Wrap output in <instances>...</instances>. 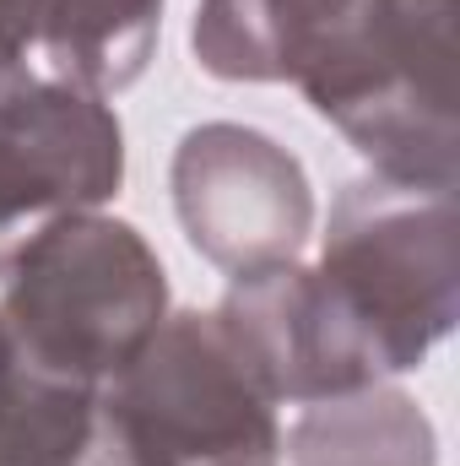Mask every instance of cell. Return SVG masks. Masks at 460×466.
Returning <instances> with one entry per match:
<instances>
[{"label":"cell","instance_id":"6da1fadb","mask_svg":"<svg viewBox=\"0 0 460 466\" xmlns=\"http://www.w3.org/2000/svg\"><path fill=\"white\" fill-rule=\"evenodd\" d=\"M293 87L379 179L455 190V0H346Z\"/></svg>","mask_w":460,"mask_h":466},{"label":"cell","instance_id":"7a4b0ae2","mask_svg":"<svg viewBox=\"0 0 460 466\" xmlns=\"http://www.w3.org/2000/svg\"><path fill=\"white\" fill-rule=\"evenodd\" d=\"M0 320L38 374L98 390L168 320V271L130 223L60 212L0 249Z\"/></svg>","mask_w":460,"mask_h":466},{"label":"cell","instance_id":"3957f363","mask_svg":"<svg viewBox=\"0 0 460 466\" xmlns=\"http://www.w3.org/2000/svg\"><path fill=\"white\" fill-rule=\"evenodd\" d=\"M82 466H282L276 401L217 309L168 315L98 385Z\"/></svg>","mask_w":460,"mask_h":466},{"label":"cell","instance_id":"277c9868","mask_svg":"<svg viewBox=\"0 0 460 466\" xmlns=\"http://www.w3.org/2000/svg\"><path fill=\"white\" fill-rule=\"evenodd\" d=\"M315 271L368 342L379 374H412L460 320L455 190L395 185L379 174L346 185Z\"/></svg>","mask_w":460,"mask_h":466},{"label":"cell","instance_id":"5b68a950","mask_svg":"<svg viewBox=\"0 0 460 466\" xmlns=\"http://www.w3.org/2000/svg\"><path fill=\"white\" fill-rule=\"evenodd\" d=\"M168 185L190 249L228 277L298 260L315 233V185L304 163L255 125L212 119L185 130Z\"/></svg>","mask_w":460,"mask_h":466},{"label":"cell","instance_id":"8992f818","mask_svg":"<svg viewBox=\"0 0 460 466\" xmlns=\"http://www.w3.org/2000/svg\"><path fill=\"white\" fill-rule=\"evenodd\" d=\"M217 320L228 326L233 348L244 352L276 407H309L352 396L363 385H385L368 342L315 266L276 260L260 271H238L217 304Z\"/></svg>","mask_w":460,"mask_h":466},{"label":"cell","instance_id":"52a82bcc","mask_svg":"<svg viewBox=\"0 0 460 466\" xmlns=\"http://www.w3.org/2000/svg\"><path fill=\"white\" fill-rule=\"evenodd\" d=\"M125 185V130L109 98L27 76L0 87V228L98 212Z\"/></svg>","mask_w":460,"mask_h":466},{"label":"cell","instance_id":"ba28073f","mask_svg":"<svg viewBox=\"0 0 460 466\" xmlns=\"http://www.w3.org/2000/svg\"><path fill=\"white\" fill-rule=\"evenodd\" d=\"M157 27L163 0H0V87L49 76L115 98L146 76Z\"/></svg>","mask_w":460,"mask_h":466},{"label":"cell","instance_id":"9c48e42d","mask_svg":"<svg viewBox=\"0 0 460 466\" xmlns=\"http://www.w3.org/2000/svg\"><path fill=\"white\" fill-rule=\"evenodd\" d=\"M293 466H439L434 418L395 385L309 401L287 434Z\"/></svg>","mask_w":460,"mask_h":466},{"label":"cell","instance_id":"30bf717a","mask_svg":"<svg viewBox=\"0 0 460 466\" xmlns=\"http://www.w3.org/2000/svg\"><path fill=\"white\" fill-rule=\"evenodd\" d=\"M342 0H201L190 49L217 82H293Z\"/></svg>","mask_w":460,"mask_h":466},{"label":"cell","instance_id":"8fae6325","mask_svg":"<svg viewBox=\"0 0 460 466\" xmlns=\"http://www.w3.org/2000/svg\"><path fill=\"white\" fill-rule=\"evenodd\" d=\"M98 390L38 374L0 320V466H82Z\"/></svg>","mask_w":460,"mask_h":466}]
</instances>
